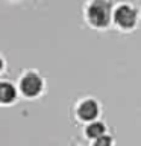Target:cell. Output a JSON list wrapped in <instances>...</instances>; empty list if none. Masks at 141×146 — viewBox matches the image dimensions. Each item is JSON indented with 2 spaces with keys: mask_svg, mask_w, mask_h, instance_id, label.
I'll list each match as a JSON object with an SVG mask.
<instances>
[{
  "mask_svg": "<svg viewBox=\"0 0 141 146\" xmlns=\"http://www.w3.org/2000/svg\"><path fill=\"white\" fill-rule=\"evenodd\" d=\"M88 18L94 26H106L111 18V3L106 0H94L88 6Z\"/></svg>",
  "mask_w": 141,
  "mask_h": 146,
  "instance_id": "6da1fadb",
  "label": "cell"
},
{
  "mask_svg": "<svg viewBox=\"0 0 141 146\" xmlns=\"http://www.w3.org/2000/svg\"><path fill=\"white\" fill-rule=\"evenodd\" d=\"M115 23L120 27H125V29H130L132 26L135 25L136 21V12L127 5H123L115 11Z\"/></svg>",
  "mask_w": 141,
  "mask_h": 146,
  "instance_id": "7a4b0ae2",
  "label": "cell"
},
{
  "mask_svg": "<svg viewBox=\"0 0 141 146\" xmlns=\"http://www.w3.org/2000/svg\"><path fill=\"white\" fill-rule=\"evenodd\" d=\"M20 87H21V91L26 96L32 98V96L40 94L41 88H43V81H41V78L38 75H35V73H29V75H26L21 79Z\"/></svg>",
  "mask_w": 141,
  "mask_h": 146,
  "instance_id": "3957f363",
  "label": "cell"
},
{
  "mask_svg": "<svg viewBox=\"0 0 141 146\" xmlns=\"http://www.w3.org/2000/svg\"><path fill=\"white\" fill-rule=\"evenodd\" d=\"M77 111H79V117L82 120H93L99 113V107L94 100H85L80 104Z\"/></svg>",
  "mask_w": 141,
  "mask_h": 146,
  "instance_id": "277c9868",
  "label": "cell"
},
{
  "mask_svg": "<svg viewBox=\"0 0 141 146\" xmlns=\"http://www.w3.org/2000/svg\"><path fill=\"white\" fill-rule=\"evenodd\" d=\"M0 94H2V102L3 104H9L15 99V90H14V87L11 84H8V82H3V84L0 85Z\"/></svg>",
  "mask_w": 141,
  "mask_h": 146,
  "instance_id": "5b68a950",
  "label": "cell"
},
{
  "mask_svg": "<svg viewBox=\"0 0 141 146\" xmlns=\"http://www.w3.org/2000/svg\"><path fill=\"white\" fill-rule=\"evenodd\" d=\"M86 134H88V137H91V139H99V137H102L105 134V125L100 122L91 123L88 126V129H86Z\"/></svg>",
  "mask_w": 141,
  "mask_h": 146,
  "instance_id": "8992f818",
  "label": "cell"
},
{
  "mask_svg": "<svg viewBox=\"0 0 141 146\" xmlns=\"http://www.w3.org/2000/svg\"><path fill=\"white\" fill-rule=\"evenodd\" d=\"M94 146H111V137H108V135L99 137V139H96Z\"/></svg>",
  "mask_w": 141,
  "mask_h": 146,
  "instance_id": "52a82bcc",
  "label": "cell"
}]
</instances>
